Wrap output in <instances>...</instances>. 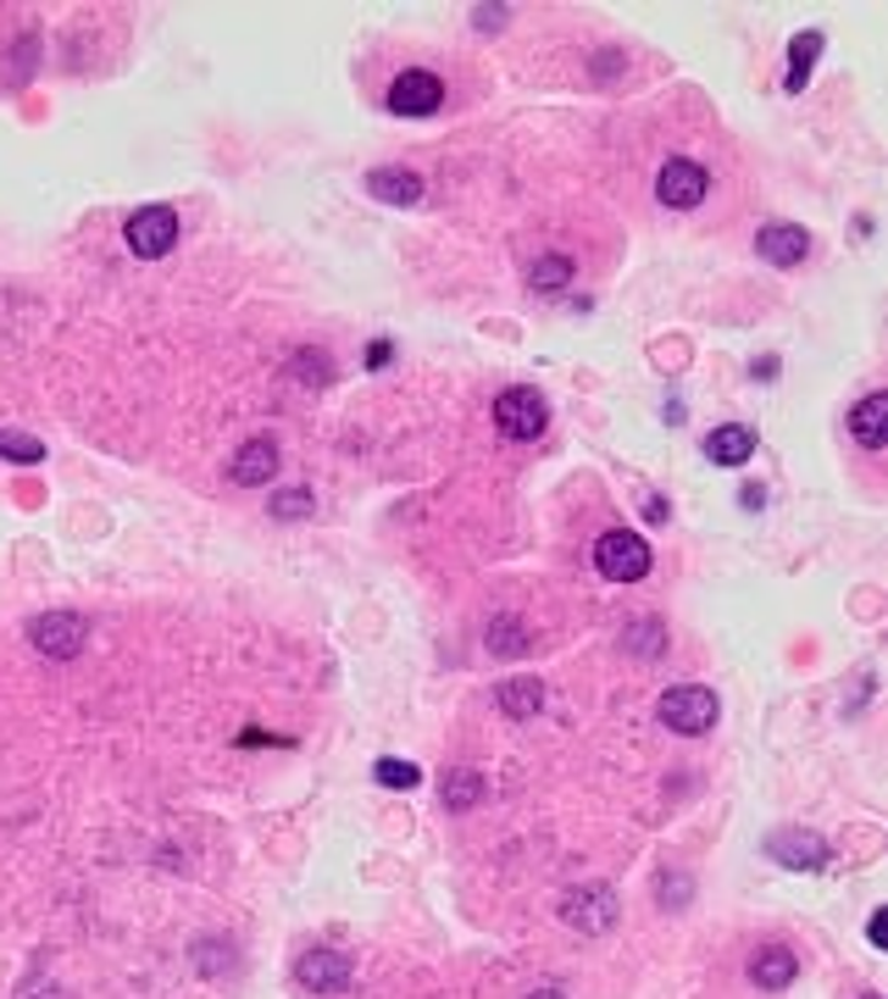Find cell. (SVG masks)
<instances>
[{"label":"cell","instance_id":"obj_1","mask_svg":"<svg viewBox=\"0 0 888 999\" xmlns=\"http://www.w3.org/2000/svg\"><path fill=\"white\" fill-rule=\"evenodd\" d=\"M656 717H661L672 733H683V738H700V733H711V727H717L722 706H717V695L706 689V683H677V689H667V695H661Z\"/></svg>","mask_w":888,"mask_h":999},{"label":"cell","instance_id":"obj_2","mask_svg":"<svg viewBox=\"0 0 888 999\" xmlns=\"http://www.w3.org/2000/svg\"><path fill=\"white\" fill-rule=\"evenodd\" d=\"M28 645L50 661H73L84 645H89V622L79 611H45V616H28Z\"/></svg>","mask_w":888,"mask_h":999},{"label":"cell","instance_id":"obj_3","mask_svg":"<svg viewBox=\"0 0 888 999\" xmlns=\"http://www.w3.org/2000/svg\"><path fill=\"white\" fill-rule=\"evenodd\" d=\"M595 567H600V578H611V583H639V578L650 573V544H645L639 533H627V528H611V533H600V544H595Z\"/></svg>","mask_w":888,"mask_h":999},{"label":"cell","instance_id":"obj_4","mask_svg":"<svg viewBox=\"0 0 888 999\" xmlns=\"http://www.w3.org/2000/svg\"><path fill=\"white\" fill-rule=\"evenodd\" d=\"M122 244H129L140 262H161L178 244V212L172 206H140L129 222H122Z\"/></svg>","mask_w":888,"mask_h":999},{"label":"cell","instance_id":"obj_5","mask_svg":"<svg viewBox=\"0 0 888 999\" xmlns=\"http://www.w3.org/2000/svg\"><path fill=\"white\" fill-rule=\"evenodd\" d=\"M494 422H500V433L505 440H539L544 433V422H550V406H544V395L539 389H505L500 400H494Z\"/></svg>","mask_w":888,"mask_h":999},{"label":"cell","instance_id":"obj_6","mask_svg":"<svg viewBox=\"0 0 888 999\" xmlns=\"http://www.w3.org/2000/svg\"><path fill=\"white\" fill-rule=\"evenodd\" d=\"M706 190H711L706 167H700V161H688V156H672V161L656 172V201H661V206H672V212H694V206L706 201Z\"/></svg>","mask_w":888,"mask_h":999},{"label":"cell","instance_id":"obj_7","mask_svg":"<svg viewBox=\"0 0 888 999\" xmlns=\"http://www.w3.org/2000/svg\"><path fill=\"white\" fill-rule=\"evenodd\" d=\"M561 922L578 932H611L616 927V894L605 883H584L561 900Z\"/></svg>","mask_w":888,"mask_h":999},{"label":"cell","instance_id":"obj_8","mask_svg":"<svg viewBox=\"0 0 888 999\" xmlns=\"http://www.w3.org/2000/svg\"><path fill=\"white\" fill-rule=\"evenodd\" d=\"M439 106H444V84L428 68H406L389 84V111H400V117H433Z\"/></svg>","mask_w":888,"mask_h":999},{"label":"cell","instance_id":"obj_9","mask_svg":"<svg viewBox=\"0 0 888 999\" xmlns=\"http://www.w3.org/2000/svg\"><path fill=\"white\" fill-rule=\"evenodd\" d=\"M295 977H300L311 994H345V988L356 983V966H350V955H339V950H305V955L295 961Z\"/></svg>","mask_w":888,"mask_h":999},{"label":"cell","instance_id":"obj_10","mask_svg":"<svg viewBox=\"0 0 888 999\" xmlns=\"http://www.w3.org/2000/svg\"><path fill=\"white\" fill-rule=\"evenodd\" d=\"M767 855L778 866H794V871H821V866H828V839L811 833V828H789V833L767 839Z\"/></svg>","mask_w":888,"mask_h":999},{"label":"cell","instance_id":"obj_11","mask_svg":"<svg viewBox=\"0 0 888 999\" xmlns=\"http://www.w3.org/2000/svg\"><path fill=\"white\" fill-rule=\"evenodd\" d=\"M755 256L772 262V267H800L811 256V233L800 222H767L755 233Z\"/></svg>","mask_w":888,"mask_h":999},{"label":"cell","instance_id":"obj_12","mask_svg":"<svg viewBox=\"0 0 888 999\" xmlns=\"http://www.w3.org/2000/svg\"><path fill=\"white\" fill-rule=\"evenodd\" d=\"M367 195L384 206H417L422 201V178L411 167H372L367 172Z\"/></svg>","mask_w":888,"mask_h":999},{"label":"cell","instance_id":"obj_13","mask_svg":"<svg viewBox=\"0 0 888 999\" xmlns=\"http://www.w3.org/2000/svg\"><path fill=\"white\" fill-rule=\"evenodd\" d=\"M228 472H233V483H239V489H262V483L278 472V445L267 440V433H262V440H250V445H239Z\"/></svg>","mask_w":888,"mask_h":999},{"label":"cell","instance_id":"obj_14","mask_svg":"<svg viewBox=\"0 0 888 999\" xmlns=\"http://www.w3.org/2000/svg\"><path fill=\"white\" fill-rule=\"evenodd\" d=\"M749 977H755V988H789L800 977V955L789 944H767L749 955Z\"/></svg>","mask_w":888,"mask_h":999},{"label":"cell","instance_id":"obj_15","mask_svg":"<svg viewBox=\"0 0 888 999\" xmlns=\"http://www.w3.org/2000/svg\"><path fill=\"white\" fill-rule=\"evenodd\" d=\"M850 433H855L861 450H883V445H888V395H883V389L866 395V400L850 411Z\"/></svg>","mask_w":888,"mask_h":999},{"label":"cell","instance_id":"obj_16","mask_svg":"<svg viewBox=\"0 0 888 999\" xmlns=\"http://www.w3.org/2000/svg\"><path fill=\"white\" fill-rule=\"evenodd\" d=\"M706 456H711L717 467H744V461L755 456V428H744V422H722V428H711Z\"/></svg>","mask_w":888,"mask_h":999},{"label":"cell","instance_id":"obj_17","mask_svg":"<svg viewBox=\"0 0 888 999\" xmlns=\"http://www.w3.org/2000/svg\"><path fill=\"white\" fill-rule=\"evenodd\" d=\"M494 700H500L505 717L528 722V717H539V706H544V683H539V677H505Z\"/></svg>","mask_w":888,"mask_h":999},{"label":"cell","instance_id":"obj_18","mask_svg":"<svg viewBox=\"0 0 888 999\" xmlns=\"http://www.w3.org/2000/svg\"><path fill=\"white\" fill-rule=\"evenodd\" d=\"M483 789H489V783H483V772L461 767V772H451V778L439 783V805H444V810H472V805L483 799Z\"/></svg>","mask_w":888,"mask_h":999},{"label":"cell","instance_id":"obj_19","mask_svg":"<svg viewBox=\"0 0 888 999\" xmlns=\"http://www.w3.org/2000/svg\"><path fill=\"white\" fill-rule=\"evenodd\" d=\"M816 56H821V34L811 28V34H800L794 45H789V79H783V89L789 95H800L805 89V79H811V68H816Z\"/></svg>","mask_w":888,"mask_h":999},{"label":"cell","instance_id":"obj_20","mask_svg":"<svg viewBox=\"0 0 888 999\" xmlns=\"http://www.w3.org/2000/svg\"><path fill=\"white\" fill-rule=\"evenodd\" d=\"M289 378L305 384V389H323V384L334 378V361H328L323 350H295V356H289Z\"/></svg>","mask_w":888,"mask_h":999},{"label":"cell","instance_id":"obj_21","mask_svg":"<svg viewBox=\"0 0 888 999\" xmlns=\"http://www.w3.org/2000/svg\"><path fill=\"white\" fill-rule=\"evenodd\" d=\"M483 639H489V650H494V655H517V650H528V634H523V622H512V616H494Z\"/></svg>","mask_w":888,"mask_h":999},{"label":"cell","instance_id":"obj_22","mask_svg":"<svg viewBox=\"0 0 888 999\" xmlns=\"http://www.w3.org/2000/svg\"><path fill=\"white\" fill-rule=\"evenodd\" d=\"M0 456H12V461L34 467V461H45V445H39V440H28V433H12V428H0Z\"/></svg>","mask_w":888,"mask_h":999},{"label":"cell","instance_id":"obj_23","mask_svg":"<svg viewBox=\"0 0 888 999\" xmlns=\"http://www.w3.org/2000/svg\"><path fill=\"white\" fill-rule=\"evenodd\" d=\"M372 778L384 783V789H417V783H422V772H417L411 761H395V756L377 761V767H372Z\"/></svg>","mask_w":888,"mask_h":999},{"label":"cell","instance_id":"obj_24","mask_svg":"<svg viewBox=\"0 0 888 999\" xmlns=\"http://www.w3.org/2000/svg\"><path fill=\"white\" fill-rule=\"evenodd\" d=\"M533 289H566L573 284V262H561V256H544V262H533Z\"/></svg>","mask_w":888,"mask_h":999},{"label":"cell","instance_id":"obj_25","mask_svg":"<svg viewBox=\"0 0 888 999\" xmlns=\"http://www.w3.org/2000/svg\"><path fill=\"white\" fill-rule=\"evenodd\" d=\"M305 511H311V489H284V494H273V517L295 522V517H305Z\"/></svg>","mask_w":888,"mask_h":999},{"label":"cell","instance_id":"obj_26","mask_svg":"<svg viewBox=\"0 0 888 999\" xmlns=\"http://www.w3.org/2000/svg\"><path fill=\"white\" fill-rule=\"evenodd\" d=\"M472 17H478V28L489 34V28H500V23H505V7H478Z\"/></svg>","mask_w":888,"mask_h":999},{"label":"cell","instance_id":"obj_27","mask_svg":"<svg viewBox=\"0 0 888 999\" xmlns=\"http://www.w3.org/2000/svg\"><path fill=\"white\" fill-rule=\"evenodd\" d=\"M667 517H672V506H667L661 494H650V499H645V522H667Z\"/></svg>","mask_w":888,"mask_h":999},{"label":"cell","instance_id":"obj_28","mask_svg":"<svg viewBox=\"0 0 888 999\" xmlns=\"http://www.w3.org/2000/svg\"><path fill=\"white\" fill-rule=\"evenodd\" d=\"M389 356H395V345H389V339H372V350H367V366H384Z\"/></svg>","mask_w":888,"mask_h":999},{"label":"cell","instance_id":"obj_29","mask_svg":"<svg viewBox=\"0 0 888 999\" xmlns=\"http://www.w3.org/2000/svg\"><path fill=\"white\" fill-rule=\"evenodd\" d=\"M760 499H767V494H760L755 483H744V489H739V506H744V511H760Z\"/></svg>","mask_w":888,"mask_h":999},{"label":"cell","instance_id":"obj_30","mask_svg":"<svg viewBox=\"0 0 888 999\" xmlns=\"http://www.w3.org/2000/svg\"><path fill=\"white\" fill-rule=\"evenodd\" d=\"M656 894H661V900H688V883H683V878H677V883H667V878H661V883H656Z\"/></svg>","mask_w":888,"mask_h":999},{"label":"cell","instance_id":"obj_31","mask_svg":"<svg viewBox=\"0 0 888 999\" xmlns=\"http://www.w3.org/2000/svg\"><path fill=\"white\" fill-rule=\"evenodd\" d=\"M866 939H872V944H883V939H888V922H883V911L866 922Z\"/></svg>","mask_w":888,"mask_h":999},{"label":"cell","instance_id":"obj_32","mask_svg":"<svg viewBox=\"0 0 888 999\" xmlns=\"http://www.w3.org/2000/svg\"><path fill=\"white\" fill-rule=\"evenodd\" d=\"M528 999H561V988H533Z\"/></svg>","mask_w":888,"mask_h":999},{"label":"cell","instance_id":"obj_33","mask_svg":"<svg viewBox=\"0 0 888 999\" xmlns=\"http://www.w3.org/2000/svg\"><path fill=\"white\" fill-rule=\"evenodd\" d=\"M866 999H877V994H866Z\"/></svg>","mask_w":888,"mask_h":999}]
</instances>
